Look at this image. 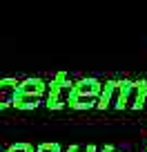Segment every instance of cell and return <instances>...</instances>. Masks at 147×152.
<instances>
[{"label": "cell", "instance_id": "cell-10", "mask_svg": "<svg viewBox=\"0 0 147 152\" xmlns=\"http://www.w3.org/2000/svg\"><path fill=\"white\" fill-rule=\"evenodd\" d=\"M5 152H36V148H33L31 143H14V145H9Z\"/></svg>", "mask_w": 147, "mask_h": 152}, {"label": "cell", "instance_id": "cell-13", "mask_svg": "<svg viewBox=\"0 0 147 152\" xmlns=\"http://www.w3.org/2000/svg\"><path fill=\"white\" fill-rule=\"evenodd\" d=\"M0 152H2V148H0Z\"/></svg>", "mask_w": 147, "mask_h": 152}, {"label": "cell", "instance_id": "cell-6", "mask_svg": "<svg viewBox=\"0 0 147 152\" xmlns=\"http://www.w3.org/2000/svg\"><path fill=\"white\" fill-rule=\"evenodd\" d=\"M103 81L89 76V78H80V81L74 83V94H83V96H96L98 99L100 92H103Z\"/></svg>", "mask_w": 147, "mask_h": 152}, {"label": "cell", "instance_id": "cell-11", "mask_svg": "<svg viewBox=\"0 0 147 152\" xmlns=\"http://www.w3.org/2000/svg\"><path fill=\"white\" fill-rule=\"evenodd\" d=\"M36 152H62V148L58 143H40L36 145Z\"/></svg>", "mask_w": 147, "mask_h": 152}, {"label": "cell", "instance_id": "cell-14", "mask_svg": "<svg viewBox=\"0 0 147 152\" xmlns=\"http://www.w3.org/2000/svg\"><path fill=\"white\" fill-rule=\"evenodd\" d=\"M145 152H147V148H145Z\"/></svg>", "mask_w": 147, "mask_h": 152}, {"label": "cell", "instance_id": "cell-9", "mask_svg": "<svg viewBox=\"0 0 147 152\" xmlns=\"http://www.w3.org/2000/svg\"><path fill=\"white\" fill-rule=\"evenodd\" d=\"M132 78H123L120 81V90H118V103H116V110H125L127 107V96H129V90H132Z\"/></svg>", "mask_w": 147, "mask_h": 152}, {"label": "cell", "instance_id": "cell-2", "mask_svg": "<svg viewBox=\"0 0 147 152\" xmlns=\"http://www.w3.org/2000/svg\"><path fill=\"white\" fill-rule=\"evenodd\" d=\"M143 107H147V78H138L132 83L125 110H143Z\"/></svg>", "mask_w": 147, "mask_h": 152}, {"label": "cell", "instance_id": "cell-5", "mask_svg": "<svg viewBox=\"0 0 147 152\" xmlns=\"http://www.w3.org/2000/svg\"><path fill=\"white\" fill-rule=\"evenodd\" d=\"M49 83H45L38 76H29V78H22L18 85V94H29V96H47Z\"/></svg>", "mask_w": 147, "mask_h": 152}, {"label": "cell", "instance_id": "cell-1", "mask_svg": "<svg viewBox=\"0 0 147 152\" xmlns=\"http://www.w3.org/2000/svg\"><path fill=\"white\" fill-rule=\"evenodd\" d=\"M74 94V83L69 81V76L65 72H58L49 83L47 96H45V105L49 110H65L69 107V99Z\"/></svg>", "mask_w": 147, "mask_h": 152}, {"label": "cell", "instance_id": "cell-12", "mask_svg": "<svg viewBox=\"0 0 147 152\" xmlns=\"http://www.w3.org/2000/svg\"><path fill=\"white\" fill-rule=\"evenodd\" d=\"M100 152H116V150H114V148H112V145H105V148H103V150H100Z\"/></svg>", "mask_w": 147, "mask_h": 152}, {"label": "cell", "instance_id": "cell-4", "mask_svg": "<svg viewBox=\"0 0 147 152\" xmlns=\"http://www.w3.org/2000/svg\"><path fill=\"white\" fill-rule=\"evenodd\" d=\"M18 85L20 81L16 78H0V110H7V107H14V101L18 96Z\"/></svg>", "mask_w": 147, "mask_h": 152}, {"label": "cell", "instance_id": "cell-8", "mask_svg": "<svg viewBox=\"0 0 147 152\" xmlns=\"http://www.w3.org/2000/svg\"><path fill=\"white\" fill-rule=\"evenodd\" d=\"M45 103V96H29V94H18L14 101L16 110H36L38 105Z\"/></svg>", "mask_w": 147, "mask_h": 152}, {"label": "cell", "instance_id": "cell-7", "mask_svg": "<svg viewBox=\"0 0 147 152\" xmlns=\"http://www.w3.org/2000/svg\"><path fill=\"white\" fill-rule=\"evenodd\" d=\"M98 107L96 96H83V94H71L69 99V110H94Z\"/></svg>", "mask_w": 147, "mask_h": 152}, {"label": "cell", "instance_id": "cell-3", "mask_svg": "<svg viewBox=\"0 0 147 152\" xmlns=\"http://www.w3.org/2000/svg\"><path fill=\"white\" fill-rule=\"evenodd\" d=\"M118 90H120V81H118V78H109V81H105L103 92H100V96H98V107H96V110L116 107V103H118Z\"/></svg>", "mask_w": 147, "mask_h": 152}]
</instances>
